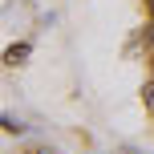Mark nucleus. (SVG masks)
I'll list each match as a JSON object with an SVG mask.
<instances>
[{
  "label": "nucleus",
  "mask_w": 154,
  "mask_h": 154,
  "mask_svg": "<svg viewBox=\"0 0 154 154\" xmlns=\"http://www.w3.org/2000/svg\"><path fill=\"white\" fill-rule=\"evenodd\" d=\"M4 130H8V134H24V122L12 118V114H4Z\"/></svg>",
  "instance_id": "2"
},
{
  "label": "nucleus",
  "mask_w": 154,
  "mask_h": 154,
  "mask_svg": "<svg viewBox=\"0 0 154 154\" xmlns=\"http://www.w3.org/2000/svg\"><path fill=\"white\" fill-rule=\"evenodd\" d=\"M146 45L154 49V24H150V29H146Z\"/></svg>",
  "instance_id": "4"
},
{
  "label": "nucleus",
  "mask_w": 154,
  "mask_h": 154,
  "mask_svg": "<svg viewBox=\"0 0 154 154\" xmlns=\"http://www.w3.org/2000/svg\"><path fill=\"white\" fill-rule=\"evenodd\" d=\"M150 16H154V0H150Z\"/></svg>",
  "instance_id": "6"
},
{
  "label": "nucleus",
  "mask_w": 154,
  "mask_h": 154,
  "mask_svg": "<svg viewBox=\"0 0 154 154\" xmlns=\"http://www.w3.org/2000/svg\"><path fill=\"white\" fill-rule=\"evenodd\" d=\"M29 154H57V150H29Z\"/></svg>",
  "instance_id": "5"
},
{
  "label": "nucleus",
  "mask_w": 154,
  "mask_h": 154,
  "mask_svg": "<svg viewBox=\"0 0 154 154\" xmlns=\"http://www.w3.org/2000/svg\"><path fill=\"white\" fill-rule=\"evenodd\" d=\"M142 101H146V106L154 109V77H150V81H146V85H142Z\"/></svg>",
  "instance_id": "3"
},
{
  "label": "nucleus",
  "mask_w": 154,
  "mask_h": 154,
  "mask_svg": "<svg viewBox=\"0 0 154 154\" xmlns=\"http://www.w3.org/2000/svg\"><path fill=\"white\" fill-rule=\"evenodd\" d=\"M24 57H29V45H12V49L4 53V61H8V65H20Z\"/></svg>",
  "instance_id": "1"
}]
</instances>
